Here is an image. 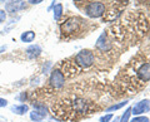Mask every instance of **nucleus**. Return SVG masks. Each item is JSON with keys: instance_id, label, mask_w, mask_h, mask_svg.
<instances>
[{"instance_id": "24", "label": "nucleus", "mask_w": 150, "mask_h": 122, "mask_svg": "<svg viewBox=\"0 0 150 122\" xmlns=\"http://www.w3.org/2000/svg\"><path fill=\"white\" fill-rule=\"evenodd\" d=\"M76 1H83V0H76Z\"/></svg>"}, {"instance_id": "17", "label": "nucleus", "mask_w": 150, "mask_h": 122, "mask_svg": "<svg viewBox=\"0 0 150 122\" xmlns=\"http://www.w3.org/2000/svg\"><path fill=\"white\" fill-rule=\"evenodd\" d=\"M112 120V115L111 113H108L105 116H101L100 118H99V122H109Z\"/></svg>"}, {"instance_id": "3", "label": "nucleus", "mask_w": 150, "mask_h": 122, "mask_svg": "<svg viewBox=\"0 0 150 122\" xmlns=\"http://www.w3.org/2000/svg\"><path fill=\"white\" fill-rule=\"evenodd\" d=\"M50 84L53 86L54 88H62L64 84H65V76L62 71L59 69H54L50 74V79H49Z\"/></svg>"}, {"instance_id": "7", "label": "nucleus", "mask_w": 150, "mask_h": 122, "mask_svg": "<svg viewBox=\"0 0 150 122\" xmlns=\"http://www.w3.org/2000/svg\"><path fill=\"white\" fill-rule=\"evenodd\" d=\"M25 8H26V4L23 0H10V1H8L5 4V9L9 13H16Z\"/></svg>"}, {"instance_id": "11", "label": "nucleus", "mask_w": 150, "mask_h": 122, "mask_svg": "<svg viewBox=\"0 0 150 122\" xmlns=\"http://www.w3.org/2000/svg\"><path fill=\"white\" fill-rule=\"evenodd\" d=\"M29 111V106L28 105H16V106H11V112L15 115H25Z\"/></svg>"}, {"instance_id": "13", "label": "nucleus", "mask_w": 150, "mask_h": 122, "mask_svg": "<svg viewBox=\"0 0 150 122\" xmlns=\"http://www.w3.org/2000/svg\"><path fill=\"white\" fill-rule=\"evenodd\" d=\"M54 19L58 22V20H60V18H62V15H63V5L62 4H56V5L54 6Z\"/></svg>"}, {"instance_id": "18", "label": "nucleus", "mask_w": 150, "mask_h": 122, "mask_svg": "<svg viewBox=\"0 0 150 122\" xmlns=\"http://www.w3.org/2000/svg\"><path fill=\"white\" fill-rule=\"evenodd\" d=\"M6 20V13L5 10H0V24Z\"/></svg>"}, {"instance_id": "4", "label": "nucleus", "mask_w": 150, "mask_h": 122, "mask_svg": "<svg viewBox=\"0 0 150 122\" xmlns=\"http://www.w3.org/2000/svg\"><path fill=\"white\" fill-rule=\"evenodd\" d=\"M150 111V101L149 100H143L131 107V113L134 116H142L144 113Z\"/></svg>"}, {"instance_id": "14", "label": "nucleus", "mask_w": 150, "mask_h": 122, "mask_svg": "<svg viewBox=\"0 0 150 122\" xmlns=\"http://www.w3.org/2000/svg\"><path fill=\"white\" fill-rule=\"evenodd\" d=\"M128 103H129L128 100H126V101H123V102H120V103H116V105H112V106H110V107H108L105 111H106V112H114V111H118V110H120V108H123V107H124L125 105H128Z\"/></svg>"}, {"instance_id": "20", "label": "nucleus", "mask_w": 150, "mask_h": 122, "mask_svg": "<svg viewBox=\"0 0 150 122\" xmlns=\"http://www.w3.org/2000/svg\"><path fill=\"white\" fill-rule=\"evenodd\" d=\"M28 1H29L30 4H34L35 5V4H40L41 1H44V0H28Z\"/></svg>"}, {"instance_id": "12", "label": "nucleus", "mask_w": 150, "mask_h": 122, "mask_svg": "<svg viewBox=\"0 0 150 122\" xmlns=\"http://www.w3.org/2000/svg\"><path fill=\"white\" fill-rule=\"evenodd\" d=\"M20 39H21V42H24V43H31V42L35 39V33L33 30L24 32L20 35Z\"/></svg>"}, {"instance_id": "5", "label": "nucleus", "mask_w": 150, "mask_h": 122, "mask_svg": "<svg viewBox=\"0 0 150 122\" xmlns=\"http://www.w3.org/2000/svg\"><path fill=\"white\" fill-rule=\"evenodd\" d=\"M46 113L48 111L44 105H34V110L30 112V118L35 122H40L46 117Z\"/></svg>"}, {"instance_id": "22", "label": "nucleus", "mask_w": 150, "mask_h": 122, "mask_svg": "<svg viewBox=\"0 0 150 122\" xmlns=\"http://www.w3.org/2000/svg\"><path fill=\"white\" fill-rule=\"evenodd\" d=\"M119 121H120V118H119V117H115V120L112 121V122H119Z\"/></svg>"}, {"instance_id": "2", "label": "nucleus", "mask_w": 150, "mask_h": 122, "mask_svg": "<svg viewBox=\"0 0 150 122\" xmlns=\"http://www.w3.org/2000/svg\"><path fill=\"white\" fill-rule=\"evenodd\" d=\"M85 11L90 18H100L105 13V5L100 1H93L86 6Z\"/></svg>"}, {"instance_id": "15", "label": "nucleus", "mask_w": 150, "mask_h": 122, "mask_svg": "<svg viewBox=\"0 0 150 122\" xmlns=\"http://www.w3.org/2000/svg\"><path fill=\"white\" fill-rule=\"evenodd\" d=\"M131 115V107H129V108H126L125 112L123 113V116H121V118L119 122H129V117Z\"/></svg>"}, {"instance_id": "9", "label": "nucleus", "mask_w": 150, "mask_h": 122, "mask_svg": "<svg viewBox=\"0 0 150 122\" xmlns=\"http://www.w3.org/2000/svg\"><path fill=\"white\" fill-rule=\"evenodd\" d=\"M138 77L143 82L149 81L150 79V63H145L138 69Z\"/></svg>"}, {"instance_id": "21", "label": "nucleus", "mask_w": 150, "mask_h": 122, "mask_svg": "<svg viewBox=\"0 0 150 122\" xmlns=\"http://www.w3.org/2000/svg\"><path fill=\"white\" fill-rule=\"evenodd\" d=\"M4 49H6V45H4V47H1V48H0V53H3Z\"/></svg>"}, {"instance_id": "23", "label": "nucleus", "mask_w": 150, "mask_h": 122, "mask_svg": "<svg viewBox=\"0 0 150 122\" xmlns=\"http://www.w3.org/2000/svg\"><path fill=\"white\" fill-rule=\"evenodd\" d=\"M0 1H8V0H0Z\"/></svg>"}, {"instance_id": "1", "label": "nucleus", "mask_w": 150, "mask_h": 122, "mask_svg": "<svg viewBox=\"0 0 150 122\" xmlns=\"http://www.w3.org/2000/svg\"><path fill=\"white\" fill-rule=\"evenodd\" d=\"M75 62H76V64L81 65V67H84V68L90 67V65H93V63H94L93 52L88 50V49H84L81 52H79V53L75 55Z\"/></svg>"}, {"instance_id": "16", "label": "nucleus", "mask_w": 150, "mask_h": 122, "mask_svg": "<svg viewBox=\"0 0 150 122\" xmlns=\"http://www.w3.org/2000/svg\"><path fill=\"white\" fill-rule=\"evenodd\" d=\"M129 122H150V120L146 116H135L133 120H130Z\"/></svg>"}, {"instance_id": "8", "label": "nucleus", "mask_w": 150, "mask_h": 122, "mask_svg": "<svg viewBox=\"0 0 150 122\" xmlns=\"http://www.w3.org/2000/svg\"><path fill=\"white\" fill-rule=\"evenodd\" d=\"M73 108L78 113H85L88 112V102L85 100H81V98H76L73 101Z\"/></svg>"}, {"instance_id": "25", "label": "nucleus", "mask_w": 150, "mask_h": 122, "mask_svg": "<svg viewBox=\"0 0 150 122\" xmlns=\"http://www.w3.org/2000/svg\"><path fill=\"white\" fill-rule=\"evenodd\" d=\"M145 1H150V0H145Z\"/></svg>"}, {"instance_id": "19", "label": "nucleus", "mask_w": 150, "mask_h": 122, "mask_svg": "<svg viewBox=\"0 0 150 122\" xmlns=\"http://www.w3.org/2000/svg\"><path fill=\"white\" fill-rule=\"evenodd\" d=\"M8 106V101L5 98H0V107H6Z\"/></svg>"}, {"instance_id": "10", "label": "nucleus", "mask_w": 150, "mask_h": 122, "mask_svg": "<svg viewBox=\"0 0 150 122\" xmlns=\"http://www.w3.org/2000/svg\"><path fill=\"white\" fill-rule=\"evenodd\" d=\"M26 55H28V58H30V59H34L36 57H39V55L41 54V48L38 44H33L30 47H28L26 48Z\"/></svg>"}, {"instance_id": "6", "label": "nucleus", "mask_w": 150, "mask_h": 122, "mask_svg": "<svg viewBox=\"0 0 150 122\" xmlns=\"http://www.w3.org/2000/svg\"><path fill=\"white\" fill-rule=\"evenodd\" d=\"M79 24H80V22L78 18H70L62 25V32L64 34H71L79 29Z\"/></svg>"}]
</instances>
